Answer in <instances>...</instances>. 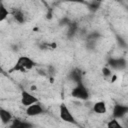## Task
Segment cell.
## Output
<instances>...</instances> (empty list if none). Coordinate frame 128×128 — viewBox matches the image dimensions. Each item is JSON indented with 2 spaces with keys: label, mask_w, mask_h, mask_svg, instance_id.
Segmentation results:
<instances>
[{
  "label": "cell",
  "mask_w": 128,
  "mask_h": 128,
  "mask_svg": "<svg viewBox=\"0 0 128 128\" xmlns=\"http://www.w3.org/2000/svg\"><path fill=\"white\" fill-rule=\"evenodd\" d=\"M35 66H36V62L33 59H31L28 56H20L16 60L13 67L10 68L8 72L9 73H14V72L24 73V72H27V71L33 69Z\"/></svg>",
  "instance_id": "6da1fadb"
},
{
  "label": "cell",
  "mask_w": 128,
  "mask_h": 128,
  "mask_svg": "<svg viewBox=\"0 0 128 128\" xmlns=\"http://www.w3.org/2000/svg\"><path fill=\"white\" fill-rule=\"evenodd\" d=\"M71 96L78 100H87L89 98V91L83 83L77 84L71 91Z\"/></svg>",
  "instance_id": "7a4b0ae2"
},
{
  "label": "cell",
  "mask_w": 128,
  "mask_h": 128,
  "mask_svg": "<svg viewBox=\"0 0 128 128\" xmlns=\"http://www.w3.org/2000/svg\"><path fill=\"white\" fill-rule=\"evenodd\" d=\"M59 116L61 120H63L64 122H67L70 124H77V120L75 119L74 115L71 113L70 109L65 103H61L59 106Z\"/></svg>",
  "instance_id": "3957f363"
},
{
  "label": "cell",
  "mask_w": 128,
  "mask_h": 128,
  "mask_svg": "<svg viewBox=\"0 0 128 128\" xmlns=\"http://www.w3.org/2000/svg\"><path fill=\"white\" fill-rule=\"evenodd\" d=\"M107 66L113 70H123L127 66V61L123 57H120V58L110 57L107 61Z\"/></svg>",
  "instance_id": "277c9868"
},
{
  "label": "cell",
  "mask_w": 128,
  "mask_h": 128,
  "mask_svg": "<svg viewBox=\"0 0 128 128\" xmlns=\"http://www.w3.org/2000/svg\"><path fill=\"white\" fill-rule=\"evenodd\" d=\"M35 103H38V99L33 94H31L30 92H28L26 90H23L21 92V104L23 106L29 107Z\"/></svg>",
  "instance_id": "5b68a950"
},
{
  "label": "cell",
  "mask_w": 128,
  "mask_h": 128,
  "mask_svg": "<svg viewBox=\"0 0 128 128\" xmlns=\"http://www.w3.org/2000/svg\"><path fill=\"white\" fill-rule=\"evenodd\" d=\"M43 112H44V108L39 102L32 104L29 107H26V115L29 117H35V116L41 115Z\"/></svg>",
  "instance_id": "8992f818"
},
{
  "label": "cell",
  "mask_w": 128,
  "mask_h": 128,
  "mask_svg": "<svg viewBox=\"0 0 128 128\" xmlns=\"http://www.w3.org/2000/svg\"><path fill=\"white\" fill-rule=\"evenodd\" d=\"M126 114H128V106L122 105V104H115L112 110V115L113 118L120 119L123 118Z\"/></svg>",
  "instance_id": "52a82bcc"
},
{
  "label": "cell",
  "mask_w": 128,
  "mask_h": 128,
  "mask_svg": "<svg viewBox=\"0 0 128 128\" xmlns=\"http://www.w3.org/2000/svg\"><path fill=\"white\" fill-rule=\"evenodd\" d=\"M69 79L71 81H73L74 83L77 84H80V83H83V73L81 71V69L79 68H74L72 69L70 72H69Z\"/></svg>",
  "instance_id": "ba28073f"
},
{
  "label": "cell",
  "mask_w": 128,
  "mask_h": 128,
  "mask_svg": "<svg viewBox=\"0 0 128 128\" xmlns=\"http://www.w3.org/2000/svg\"><path fill=\"white\" fill-rule=\"evenodd\" d=\"M9 128H34V125L26 120H22L20 118H15L10 123Z\"/></svg>",
  "instance_id": "9c48e42d"
},
{
  "label": "cell",
  "mask_w": 128,
  "mask_h": 128,
  "mask_svg": "<svg viewBox=\"0 0 128 128\" xmlns=\"http://www.w3.org/2000/svg\"><path fill=\"white\" fill-rule=\"evenodd\" d=\"M0 118H1L2 124H4V125H7V124H9L13 121L12 114L4 108H0Z\"/></svg>",
  "instance_id": "30bf717a"
},
{
  "label": "cell",
  "mask_w": 128,
  "mask_h": 128,
  "mask_svg": "<svg viewBox=\"0 0 128 128\" xmlns=\"http://www.w3.org/2000/svg\"><path fill=\"white\" fill-rule=\"evenodd\" d=\"M93 112L96 114H105L107 112V106L104 101H97L93 104Z\"/></svg>",
  "instance_id": "8fae6325"
},
{
  "label": "cell",
  "mask_w": 128,
  "mask_h": 128,
  "mask_svg": "<svg viewBox=\"0 0 128 128\" xmlns=\"http://www.w3.org/2000/svg\"><path fill=\"white\" fill-rule=\"evenodd\" d=\"M12 17H13V19H14L17 23H19V24H23V23L25 22V14H24L23 11L20 10V9H15V10H13V12H12Z\"/></svg>",
  "instance_id": "7c38bea8"
},
{
  "label": "cell",
  "mask_w": 128,
  "mask_h": 128,
  "mask_svg": "<svg viewBox=\"0 0 128 128\" xmlns=\"http://www.w3.org/2000/svg\"><path fill=\"white\" fill-rule=\"evenodd\" d=\"M68 27L69 28H68V32H67V37L68 38H72L76 34V32L78 30V25L75 22H71Z\"/></svg>",
  "instance_id": "4fadbf2b"
},
{
  "label": "cell",
  "mask_w": 128,
  "mask_h": 128,
  "mask_svg": "<svg viewBox=\"0 0 128 128\" xmlns=\"http://www.w3.org/2000/svg\"><path fill=\"white\" fill-rule=\"evenodd\" d=\"M9 15V11L3 2H0V21H4Z\"/></svg>",
  "instance_id": "5bb4252c"
},
{
  "label": "cell",
  "mask_w": 128,
  "mask_h": 128,
  "mask_svg": "<svg viewBox=\"0 0 128 128\" xmlns=\"http://www.w3.org/2000/svg\"><path fill=\"white\" fill-rule=\"evenodd\" d=\"M107 128H124V127L120 124V122L118 121V119L113 118V119H111L107 123Z\"/></svg>",
  "instance_id": "9a60e30c"
},
{
  "label": "cell",
  "mask_w": 128,
  "mask_h": 128,
  "mask_svg": "<svg viewBox=\"0 0 128 128\" xmlns=\"http://www.w3.org/2000/svg\"><path fill=\"white\" fill-rule=\"evenodd\" d=\"M101 5V2L99 1H92V2H89L88 3V7H89V10L92 11V12H95L99 9V6Z\"/></svg>",
  "instance_id": "2e32d148"
},
{
  "label": "cell",
  "mask_w": 128,
  "mask_h": 128,
  "mask_svg": "<svg viewBox=\"0 0 128 128\" xmlns=\"http://www.w3.org/2000/svg\"><path fill=\"white\" fill-rule=\"evenodd\" d=\"M101 37V35L98 33V32H96V31H94V32H92V33H90L88 36H87V40H92V41H96L97 39H99Z\"/></svg>",
  "instance_id": "e0dca14e"
},
{
  "label": "cell",
  "mask_w": 128,
  "mask_h": 128,
  "mask_svg": "<svg viewBox=\"0 0 128 128\" xmlns=\"http://www.w3.org/2000/svg\"><path fill=\"white\" fill-rule=\"evenodd\" d=\"M102 74H103V76H104L105 78H108V77L112 76V71H111V69H110L108 66H105V67L102 69Z\"/></svg>",
  "instance_id": "ac0fdd59"
},
{
  "label": "cell",
  "mask_w": 128,
  "mask_h": 128,
  "mask_svg": "<svg viewBox=\"0 0 128 128\" xmlns=\"http://www.w3.org/2000/svg\"><path fill=\"white\" fill-rule=\"evenodd\" d=\"M116 39H117L116 41H117L118 45H119L121 48H125V47H126V45H127V44H126V41H125L121 36H117V38H116Z\"/></svg>",
  "instance_id": "d6986e66"
}]
</instances>
